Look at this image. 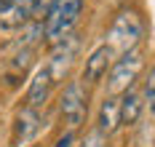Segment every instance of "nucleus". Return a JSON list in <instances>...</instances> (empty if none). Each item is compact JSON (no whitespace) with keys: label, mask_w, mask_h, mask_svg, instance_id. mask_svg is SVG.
<instances>
[{"label":"nucleus","mask_w":155,"mask_h":147,"mask_svg":"<svg viewBox=\"0 0 155 147\" xmlns=\"http://www.w3.org/2000/svg\"><path fill=\"white\" fill-rule=\"evenodd\" d=\"M142 38H144V19H142V14L134 11V8H120L112 16V24L107 30V46L115 54H128V51L139 48Z\"/></svg>","instance_id":"1"},{"label":"nucleus","mask_w":155,"mask_h":147,"mask_svg":"<svg viewBox=\"0 0 155 147\" xmlns=\"http://www.w3.org/2000/svg\"><path fill=\"white\" fill-rule=\"evenodd\" d=\"M83 5H86V0H54L51 3V8L46 11V16H43V40L46 43H59L64 40L67 35H72L75 30L78 19L83 14Z\"/></svg>","instance_id":"2"},{"label":"nucleus","mask_w":155,"mask_h":147,"mask_svg":"<svg viewBox=\"0 0 155 147\" xmlns=\"http://www.w3.org/2000/svg\"><path fill=\"white\" fill-rule=\"evenodd\" d=\"M142 70H144V54L139 48L120 54L107 72V96H120L131 86H137Z\"/></svg>","instance_id":"3"},{"label":"nucleus","mask_w":155,"mask_h":147,"mask_svg":"<svg viewBox=\"0 0 155 147\" xmlns=\"http://www.w3.org/2000/svg\"><path fill=\"white\" fill-rule=\"evenodd\" d=\"M88 113V91H86V83L83 80H70L62 91L59 99V115L62 120L70 126V131H78L86 120Z\"/></svg>","instance_id":"4"},{"label":"nucleus","mask_w":155,"mask_h":147,"mask_svg":"<svg viewBox=\"0 0 155 147\" xmlns=\"http://www.w3.org/2000/svg\"><path fill=\"white\" fill-rule=\"evenodd\" d=\"M78 46H80V43H78V35H67L64 40L54 43V48H51V59L46 62L54 86L62 83L64 78H67V72H70V67H72V62H75V56H78Z\"/></svg>","instance_id":"5"},{"label":"nucleus","mask_w":155,"mask_h":147,"mask_svg":"<svg viewBox=\"0 0 155 147\" xmlns=\"http://www.w3.org/2000/svg\"><path fill=\"white\" fill-rule=\"evenodd\" d=\"M115 59H118V54L110 48L107 43L96 46V48L86 56V64H83V80H86V83H99L102 78H107V72H110V67L115 64Z\"/></svg>","instance_id":"6"},{"label":"nucleus","mask_w":155,"mask_h":147,"mask_svg":"<svg viewBox=\"0 0 155 147\" xmlns=\"http://www.w3.org/2000/svg\"><path fill=\"white\" fill-rule=\"evenodd\" d=\"M51 88H54L51 72H48L46 64H40L35 70V75L30 78V86H27V107H32V110L46 107L48 96H51Z\"/></svg>","instance_id":"7"},{"label":"nucleus","mask_w":155,"mask_h":147,"mask_svg":"<svg viewBox=\"0 0 155 147\" xmlns=\"http://www.w3.org/2000/svg\"><path fill=\"white\" fill-rule=\"evenodd\" d=\"M118 113H120V126H137L142 113H144V99L137 86H131L126 94L118 96Z\"/></svg>","instance_id":"8"},{"label":"nucleus","mask_w":155,"mask_h":147,"mask_svg":"<svg viewBox=\"0 0 155 147\" xmlns=\"http://www.w3.org/2000/svg\"><path fill=\"white\" fill-rule=\"evenodd\" d=\"M40 110H32V107H21L19 113H16V123H14V129H16V139L21 142V145H27L32 136L40 131Z\"/></svg>","instance_id":"9"},{"label":"nucleus","mask_w":155,"mask_h":147,"mask_svg":"<svg viewBox=\"0 0 155 147\" xmlns=\"http://www.w3.org/2000/svg\"><path fill=\"white\" fill-rule=\"evenodd\" d=\"M120 126V113H118V96H107L102 102V107H99V115H96V131L99 134H115Z\"/></svg>","instance_id":"10"},{"label":"nucleus","mask_w":155,"mask_h":147,"mask_svg":"<svg viewBox=\"0 0 155 147\" xmlns=\"http://www.w3.org/2000/svg\"><path fill=\"white\" fill-rule=\"evenodd\" d=\"M139 91H142V99H144V110H150V115H155V64L147 70Z\"/></svg>","instance_id":"11"},{"label":"nucleus","mask_w":155,"mask_h":147,"mask_svg":"<svg viewBox=\"0 0 155 147\" xmlns=\"http://www.w3.org/2000/svg\"><path fill=\"white\" fill-rule=\"evenodd\" d=\"M78 147H107V136L94 129L91 134H86V136L80 139V145H78Z\"/></svg>","instance_id":"12"},{"label":"nucleus","mask_w":155,"mask_h":147,"mask_svg":"<svg viewBox=\"0 0 155 147\" xmlns=\"http://www.w3.org/2000/svg\"><path fill=\"white\" fill-rule=\"evenodd\" d=\"M51 3H54V0H38V5H35V19H32V21H43L46 11L51 8Z\"/></svg>","instance_id":"13"},{"label":"nucleus","mask_w":155,"mask_h":147,"mask_svg":"<svg viewBox=\"0 0 155 147\" xmlns=\"http://www.w3.org/2000/svg\"><path fill=\"white\" fill-rule=\"evenodd\" d=\"M72 142H75V131L67 129V131H64V136H59L54 147H72Z\"/></svg>","instance_id":"14"},{"label":"nucleus","mask_w":155,"mask_h":147,"mask_svg":"<svg viewBox=\"0 0 155 147\" xmlns=\"http://www.w3.org/2000/svg\"><path fill=\"white\" fill-rule=\"evenodd\" d=\"M11 3H14V0H0V16H5V11L11 8Z\"/></svg>","instance_id":"15"},{"label":"nucleus","mask_w":155,"mask_h":147,"mask_svg":"<svg viewBox=\"0 0 155 147\" xmlns=\"http://www.w3.org/2000/svg\"><path fill=\"white\" fill-rule=\"evenodd\" d=\"M27 147H38V145H27Z\"/></svg>","instance_id":"16"}]
</instances>
